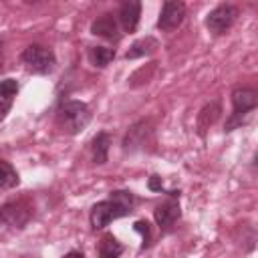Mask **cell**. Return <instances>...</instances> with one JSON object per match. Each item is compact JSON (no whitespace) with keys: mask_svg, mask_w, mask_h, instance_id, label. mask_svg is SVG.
<instances>
[{"mask_svg":"<svg viewBox=\"0 0 258 258\" xmlns=\"http://www.w3.org/2000/svg\"><path fill=\"white\" fill-rule=\"evenodd\" d=\"M141 18V2L139 0H127L119 6V24L125 32H135Z\"/></svg>","mask_w":258,"mask_h":258,"instance_id":"9","label":"cell"},{"mask_svg":"<svg viewBox=\"0 0 258 258\" xmlns=\"http://www.w3.org/2000/svg\"><path fill=\"white\" fill-rule=\"evenodd\" d=\"M32 218V208L22 200H12L0 206V222L8 228L22 230Z\"/></svg>","mask_w":258,"mask_h":258,"instance_id":"5","label":"cell"},{"mask_svg":"<svg viewBox=\"0 0 258 258\" xmlns=\"http://www.w3.org/2000/svg\"><path fill=\"white\" fill-rule=\"evenodd\" d=\"M16 93H18V81L16 79H4V81H0V97L6 103H10L16 97Z\"/></svg>","mask_w":258,"mask_h":258,"instance_id":"18","label":"cell"},{"mask_svg":"<svg viewBox=\"0 0 258 258\" xmlns=\"http://www.w3.org/2000/svg\"><path fill=\"white\" fill-rule=\"evenodd\" d=\"M20 60L30 73H36V75H48L54 71V64H56L54 52L42 44H28L22 50Z\"/></svg>","mask_w":258,"mask_h":258,"instance_id":"4","label":"cell"},{"mask_svg":"<svg viewBox=\"0 0 258 258\" xmlns=\"http://www.w3.org/2000/svg\"><path fill=\"white\" fill-rule=\"evenodd\" d=\"M145 121H139V123H135L129 131H127V135H125V139H123V149L125 151H133L135 147H141L145 141V135H147V129H145Z\"/></svg>","mask_w":258,"mask_h":258,"instance_id":"13","label":"cell"},{"mask_svg":"<svg viewBox=\"0 0 258 258\" xmlns=\"http://www.w3.org/2000/svg\"><path fill=\"white\" fill-rule=\"evenodd\" d=\"M56 121L62 127V131H67L69 135H77L89 125L91 109L83 101H75V99L62 101L56 109Z\"/></svg>","mask_w":258,"mask_h":258,"instance_id":"2","label":"cell"},{"mask_svg":"<svg viewBox=\"0 0 258 258\" xmlns=\"http://www.w3.org/2000/svg\"><path fill=\"white\" fill-rule=\"evenodd\" d=\"M222 109H220V103L218 101H212L210 105H206L202 111H200V117H198V127H200V133L204 135V131L216 123V119L220 117Z\"/></svg>","mask_w":258,"mask_h":258,"instance_id":"16","label":"cell"},{"mask_svg":"<svg viewBox=\"0 0 258 258\" xmlns=\"http://www.w3.org/2000/svg\"><path fill=\"white\" fill-rule=\"evenodd\" d=\"M0 44H2V42H0ZM2 62H4V60H2V48H0V71H2Z\"/></svg>","mask_w":258,"mask_h":258,"instance_id":"23","label":"cell"},{"mask_svg":"<svg viewBox=\"0 0 258 258\" xmlns=\"http://www.w3.org/2000/svg\"><path fill=\"white\" fill-rule=\"evenodd\" d=\"M133 230L141 234V240H143L141 250H145V248L149 246V242H151V228H149V222H147V220H137V222L133 224Z\"/></svg>","mask_w":258,"mask_h":258,"instance_id":"19","label":"cell"},{"mask_svg":"<svg viewBox=\"0 0 258 258\" xmlns=\"http://www.w3.org/2000/svg\"><path fill=\"white\" fill-rule=\"evenodd\" d=\"M238 16V8L234 4H218L206 18V26L212 34L220 36L226 34V30H230V26L234 24Z\"/></svg>","mask_w":258,"mask_h":258,"instance_id":"6","label":"cell"},{"mask_svg":"<svg viewBox=\"0 0 258 258\" xmlns=\"http://www.w3.org/2000/svg\"><path fill=\"white\" fill-rule=\"evenodd\" d=\"M115 58V50L109 46H91L89 48V62L97 69H105Z\"/></svg>","mask_w":258,"mask_h":258,"instance_id":"15","label":"cell"},{"mask_svg":"<svg viewBox=\"0 0 258 258\" xmlns=\"http://www.w3.org/2000/svg\"><path fill=\"white\" fill-rule=\"evenodd\" d=\"M137 204V198L131 189H115L109 194L107 200L97 202L91 208L89 220L93 230H103L107 228L113 220H119L123 216H129Z\"/></svg>","mask_w":258,"mask_h":258,"instance_id":"1","label":"cell"},{"mask_svg":"<svg viewBox=\"0 0 258 258\" xmlns=\"http://www.w3.org/2000/svg\"><path fill=\"white\" fill-rule=\"evenodd\" d=\"M91 34L95 36H101L105 40H119L121 38V32H119V26H117V20L113 18V14H101L99 18H95L91 22Z\"/></svg>","mask_w":258,"mask_h":258,"instance_id":"8","label":"cell"},{"mask_svg":"<svg viewBox=\"0 0 258 258\" xmlns=\"http://www.w3.org/2000/svg\"><path fill=\"white\" fill-rule=\"evenodd\" d=\"M111 135L107 133V131H99L95 137H93V141H91V149H93V163H97V165H103V163H107V159H109V147H111Z\"/></svg>","mask_w":258,"mask_h":258,"instance_id":"11","label":"cell"},{"mask_svg":"<svg viewBox=\"0 0 258 258\" xmlns=\"http://www.w3.org/2000/svg\"><path fill=\"white\" fill-rule=\"evenodd\" d=\"M123 250V244L113 234H105L99 242V258H119Z\"/></svg>","mask_w":258,"mask_h":258,"instance_id":"14","label":"cell"},{"mask_svg":"<svg viewBox=\"0 0 258 258\" xmlns=\"http://www.w3.org/2000/svg\"><path fill=\"white\" fill-rule=\"evenodd\" d=\"M8 111H10V103H0V121H4L6 119V115H8Z\"/></svg>","mask_w":258,"mask_h":258,"instance_id":"21","label":"cell"},{"mask_svg":"<svg viewBox=\"0 0 258 258\" xmlns=\"http://www.w3.org/2000/svg\"><path fill=\"white\" fill-rule=\"evenodd\" d=\"M153 218H155V222H157V226H159L161 230H169V228L181 218L179 204H177L175 200H171V202H165V204L157 206V208L153 210Z\"/></svg>","mask_w":258,"mask_h":258,"instance_id":"10","label":"cell"},{"mask_svg":"<svg viewBox=\"0 0 258 258\" xmlns=\"http://www.w3.org/2000/svg\"><path fill=\"white\" fill-rule=\"evenodd\" d=\"M157 48H159L157 38L145 36V38L135 40V42L129 46V50L125 52V58H127V60H133V58H139V56H147V54H153Z\"/></svg>","mask_w":258,"mask_h":258,"instance_id":"12","label":"cell"},{"mask_svg":"<svg viewBox=\"0 0 258 258\" xmlns=\"http://www.w3.org/2000/svg\"><path fill=\"white\" fill-rule=\"evenodd\" d=\"M185 18V4L177 0H167L161 4V12L157 18V28L163 32L175 30Z\"/></svg>","mask_w":258,"mask_h":258,"instance_id":"7","label":"cell"},{"mask_svg":"<svg viewBox=\"0 0 258 258\" xmlns=\"http://www.w3.org/2000/svg\"><path fill=\"white\" fill-rule=\"evenodd\" d=\"M147 187H149L151 191H163V181H161V177L153 173V175L147 179Z\"/></svg>","mask_w":258,"mask_h":258,"instance_id":"20","label":"cell"},{"mask_svg":"<svg viewBox=\"0 0 258 258\" xmlns=\"http://www.w3.org/2000/svg\"><path fill=\"white\" fill-rule=\"evenodd\" d=\"M258 105V91L252 87H236L232 91V113L226 121L224 131H234L236 127H240L244 123V117L254 111Z\"/></svg>","mask_w":258,"mask_h":258,"instance_id":"3","label":"cell"},{"mask_svg":"<svg viewBox=\"0 0 258 258\" xmlns=\"http://www.w3.org/2000/svg\"><path fill=\"white\" fill-rule=\"evenodd\" d=\"M62 258H85V254H83V252H77V250H71V252H67Z\"/></svg>","mask_w":258,"mask_h":258,"instance_id":"22","label":"cell"},{"mask_svg":"<svg viewBox=\"0 0 258 258\" xmlns=\"http://www.w3.org/2000/svg\"><path fill=\"white\" fill-rule=\"evenodd\" d=\"M18 181H20V177H18L16 169L8 161L0 159V189H10V187L18 185Z\"/></svg>","mask_w":258,"mask_h":258,"instance_id":"17","label":"cell"}]
</instances>
